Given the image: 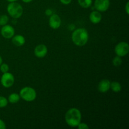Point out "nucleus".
<instances>
[{"label": "nucleus", "instance_id": "9d476101", "mask_svg": "<svg viewBox=\"0 0 129 129\" xmlns=\"http://www.w3.org/2000/svg\"><path fill=\"white\" fill-rule=\"evenodd\" d=\"M48 49L44 44H39L34 49V54L38 58H43L47 55Z\"/></svg>", "mask_w": 129, "mask_h": 129}, {"label": "nucleus", "instance_id": "39448f33", "mask_svg": "<svg viewBox=\"0 0 129 129\" xmlns=\"http://www.w3.org/2000/svg\"><path fill=\"white\" fill-rule=\"evenodd\" d=\"M129 45L126 42H120L116 45L115 47V52L117 56L124 57L128 54Z\"/></svg>", "mask_w": 129, "mask_h": 129}, {"label": "nucleus", "instance_id": "bb28decb", "mask_svg": "<svg viewBox=\"0 0 129 129\" xmlns=\"http://www.w3.org/2000/svg\"><path fill=\"white\" fill-rule=\"evenodd\" d=\"M7 1H8L9 3H11V2H16L18 0H6Z\"/></svg>", "mask_w": 129, "mask_h": 129}, {"label": "nucleus", "instance_id": "dca6fc26", "mask_svg": "<svg viewBox=\"0 0 129 129\" xmlns=\"http://www.w3.org/2000/svg\"><path fill=\"white\" fill-rule=\"evenodd\" d=\"M78 3L83 8H89L93 3V0H78Z\"/></svg>", "mask_w": 129, "mask_h": 129}, {"label": "nucleus", "instance_id": "a211bd4d", "mask_svg": "<svg viewBox=\"0 0 129 129\" xmlns=\"http://www.w3.org/2000/svg\"><path fill=\"white\" fill-rule=\"evenodd\" d=\"M112 63H113V65L116 67L120 66L122 64V59L121 57L117 56V55L113 59V60H112Z\"/></svg>", "mask_w": 129, "mask_h": 129}, {"label": "nucleus", "instance_id": "a878e982", "mask_svg": "<svg viewBox=\"0 0 129 129\" xmlns=\"http://www.w3.org/2000/svg\"><path fill=\"white\" fill-rule=\"evenodd\" d=\"M21 1L23 3H29L31 2L33 0H21Z\"/></svg>", "mask_w": 129, "mask_h": 129}, {"label": "nucleus", "instance_id": "f8f14e48", "mask_svg": "<svg viewBox=\"0 0 129 129\" xmlns=\"http://www.w3.org/2000/svg\"><path fill=\"white\" fill-rule=\"evenodd\" d=\"M89 18L92 23L98 24L102 21V15L101 12L96 10V11H93L91 12V13L89 14Z\"/></svg>", "mask_w": 129, "mask_h": 129}, {"label": "nucleus", "instance_id": "f3484780", "mask_svg": "<svg viewBox=\"0 0 129 129\" xmlns=\"http://www.w3.org/2000/svg\"><path fill=\"white\" fill-rule=\"evenodd\" d=\"M9 21V18L6 15H3L0 16V26H4L6 25Z\"/></svg>", "mask_w": 129, "mask_h": 129}, {"label": "nucleus", "instance_id": "ddd939ff", "mask_svg": "<svg viewBox=\"0 0 129 129\" xmlns=\"http://www.w3.org/2000/svg\"><path fill=\"white\" fill-rule=\"evenodd\" d=\"M11 42L15 46L21 47L25 44V39L23 35H16L11 38Z\"/></svg>", "mask_w": 129, "mask_h": 129}, {"label": "nucleus", "instance_id": "0eeeda50", "mask_svg": "<svg viewBox=\"0 0 129 129\" xmlns=\"http://www.w3.org/2000/svg\"><path fill=\"white\" fill-rule=\"evenodd\" d=\"M110 5V0H94V8L100 12H105L107 11L109 8Z\"/></svg>", "mask_w": 129, "mask_h": 129}, {"label": "nucleus", "instance_id": "6e6552de", "mask_svg": "<svg viewBox=\"0 0 129 129\" xmlns=\"http://www.w3.org/2000/svg\"><path fill=\"white\" fill-rule=\"evenodd\" d=\"M0 32H1V35L6 39H11L15 34L14 28L11 25H8V24L2 26V28L0 29Z\"/></svg>", "mask_w": 129, "mask_h": 129}, {"label": "nucleus", "instance_id": "9b49d317", "mask_svg": "<svg viewBox=\"0 0 129 129\" xmlns=\"http://www.w3.org/2000/svg\"><path fill=\"white\" fill-rule=\"evenodd\" d=\"M110 83L111 82L108 79H102L98 84V90L100 93H106L110 89Z\"/></svg>", "mask_w": 129, "mask_h": 129}, {"label": "nucleus", "instance_id": "1a4fd4ad", "mask_svg": "<svg viewBox=\"0 0 129 129\" xmlns=\"http://www.w3.org/2000/svg\"><path fill=\"white\" fill-rule=\"evenodd\" d=\"M49 24L50 28L54 30L59 28L61 25V19L60 16L57 14L53 13L50 15L49 20Z\"/></svg>", "mask_w": 129, "mask_h": 129}, {"label": "nucleus", "instance_id": "2eb2a0df", "mask_svg": "<svg viewBox=\"0 0 129 129\" xmlns=\"http://www.w3.org/2000/svg\"><path fill=\"white\" fill-rule=\"evenodd\" d=\"M110 89L115 93H118L122 90V86L118 81H113L110 83Z\"/></svg>", "mask_w": 129, "mask_h": 129}, {"label": "nucleus", "instance_id": "c85d7f7f", "mask_svg": "<svg viewBox=\"0 0 129 129\" xmlns=\"http://www.w3.org/2000/svg\"><path fill=\"white\" fill-rule=\"evenodd\" d=\"M0 29H1V28H0Z\"/></svg>", "mask_w": 129, "mask_h": 129}, {"label": "nucleus", "instance_id": "f03ea898", "mask_svg": "<svg viewBox=\"0 0 129 129\" xmlns=\"http://www.w3.org/2000/svg\"><path fill=\"white\" fill-rule=\"evenodd\" d=\"M81 113L76 108H71L65 114V120L67 124L71 127H77L81 122Z\"/></svg>", "mask_w": 129, "mask_h": 129}, {"label": "nucleus", "instance_id": "aec40b11", "mask_svg": "<svg viewBox=\"0 0 129 129\" xmlns=\"http://www.w3.org/2000/svg\"><path fill=\"white\" fill-rule=\"evenodd\" d=\"M9 69H10V68H9V66L6 63H3L0 65V71L2 72L3 73H7V72L9 71Z\"/></svg>", "mask_w": 129, "mask_h": 129}, {"label": "nucleus", "instance_id": "412c9836", "mask_svg": "<svg viewBox=\"0 0 129 129\" xmlns=\"http://www.w3.org/2000/svg\"><path fill=\"white\" fill-rule=\"evenodd\" d=\"M78 127L79 129H89V126L86 123H82L81 122L79 123L78 125Z\"/></svg>", "mask_w": 129, "mask_h": 129}, {"label": "nucleus", "instance_id": "393cba45", "mask_svg": "<svg viewBox=\"0 0 129 129\" xmlns=\"http://www.w3.org/2000/svg\"><path fill=\"white\" fill-rule=\"evenodd\" d=\"M125 12L127 15L129 14V1H127V3H126L125 6Z\"/></svg>", "mask_w": 129, "mask_h": 129}, {"label": "nucleus", "instance_id": "423d86ee", "mask_svg": "<svg viewBox=\"0 0 129 129\" xmlns=\"http://www.w3.org/2000/svg\"><path fill=\"white\" fill-rule=\"evenodd\" d=\"M15 83V77L11 73H3L1 77V84L5 88H8L12 86Z\"/></svg>", "mask_w": 129, "mask_h": 129}, {"label": "nucleus", "instance_id": "20e7f679", "mask_svg": "<svg viewBox=\"0 0 129 129\" xmlns=\"http://www.w3.org/2000/svg\"><path fill=\"white\" fill-rule=\"evenodd\" d=\"M20 98L27 102H31L37 98V92L35 89L30 86H25L21 88L20 93Z\"/></svg>", "mask_w": 129, "mask_h": 129}, {"label": "nucleus", "instance_id": "4be33fe9", "mask_svg": "<svg viewBox=\"0 0 129 129\" xmlns=\"http://www.w3.org/2000/svg\"><path fill=\"white\" fill-rule=\"evenodd\" d=\"M62 4L64 5H68L71 3L72 0H59Z\"/></svg>", "mask_w": 129, "mask_h": 129}, {"label": "nucleus", "instance_id": "f257e3e1", "mask_svg": "<svg viewBox=\"0 0 129 129\" xmlns=\"http://www.w3.org/2000/svg\"><path fill=\"white\" fill-rule=\"evenodd\" d=\"M71 40L74 45L79 47L85 45L89 40V34L85 28H79L73 31L71 35Z\"/></svg>", "mask_w": 129, "mask_h": 129}, {"label": "nucleus", "instance_id": "5701e85b", "mask_svg": "<svg viewBox=\"0 0 129 129\" xmlns=\"http://www.w3.org/2000/svg\"><path fill=\"white\" fill-rule=\"evenodd\" d=\"M6 128V126L5 122L1 119H0V129H5Z\"/></svg>", "mask_w": 129, "mask_h": 129}, {"label": "nucleus", "instance_id": "7ed1b4c3", "mask_svg": "<svg viewBox=\"0 0 129 129\" xmlns=\"http://www.w3.org/2000/svg\"><path fill=\"white\" fill-rule=\"evenodd\" d=\"M7 11L9 15L13 18H20L23 13V8L17 2H11L8 5Z\"/></svg>", "mask_w": 129, "mask_h": 129}, {"label": "nucleus", "instance_id": "b1692460", "mask_svg": "<svg viewBox=\"0 0 129 129\" xmlns=\"http://www.w3.org/2000/svg\"><path fill=\"white\" fill-rule=\"evenodd\" d=\"M45 13L47 16H50V15H52L53 14L52 10H50V9H47L45 11Z\"/></svg>", "mask_w": 129, "mask_h": 129}, {"label": "nucleus", "instance_id": "cd10ccee", "mask_svg": "<svg viewBox=\"0 0 129 129\" xmlns=\"http://www.w3.org/2000/svg\"><path fill=\"white\" fill-rule=\"evenodd\" d=\"M2 63H3V58H2V57L0 55V65H1Z\"/></svg>", "mask_w": 129, "mask_h": 129}, {"label": "nucleus", "instance_id": "4468645a", "mask_svg": "<svg viewBox=\"0 0 129 129\" xmlns=\"http://www.w3.org/2000/svg\"><path fill=\"white\" fill-rule=\"evenodd\" d=\"M20 94H18L16 93H13L9 95L8 98V102H10L11 104H15V103H17L18 102L20 101Z\"/></svg>", "mask_w": 129, "mask_h": 129}, {"label": "nucleus", "instance_id": "6ab92c4d", "mask_svg": "<svg viewBox=\"0 0 129 129\" xmlns=\"http://www.w3.org/2000/svg\"><path fill=\"white\" fill-rule=\"evenodd\" d=\"M8 104V100L6 97L0 96V108H5Z\"/></svg>", "mask_w": 129, "mask_h": 129}]
</instances>
